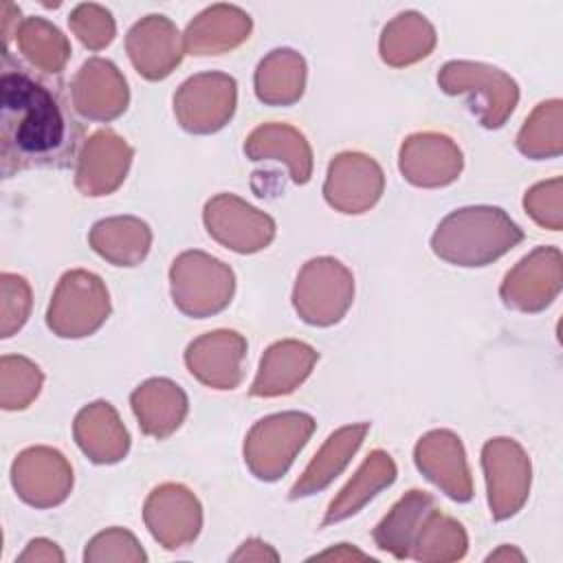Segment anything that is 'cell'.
I'll use <instances>...</instances> for the list:
<instances>
[{
    "mask_svg": "<svg viewBox=\"0 0 563 563\" xmlns=\"http://www.w3.org/2000/svg\"><path fill=\"white\" fill-rule=\"evenodd\" d=\"M79 128L66 117L48 86L22 70L0 77V158L2 174L31 167H68Z\"/></svg>",
    "mask_w": 563,
    "mask_h": 563,
    "instance_id": "obj_1",
    "label": "cell"
},
{
    "mask_svg": "<svg viewBox=\"0 0 563 563\" xmlns=\"http://www.w3.org/2000/svg\"><path fill=\"white\" fill-rule=\"evenodd\" d=\"M523 240V231L499 207L477 205L451 211L431 235V251L455 266H486Z\"/></svg>",
    "mask_w": 563,
    "mask_h": 563,
    "instance_id": "obj_2",
    "label": "cell"
},
{
    "mask_svg": "<svg viewBox=\"0 0 563 563\" xmlns=\"http://www.w3.org/2000/svg\"><path fill=\"white\" fill-rule=\"evenodd\" d=\"M174 306L194 319L211 317L231 303L235 290L233 271L202 251L180 253L169 268Z\"/></svg>",
    "mask_w": 563,
    "mask_h": 563,
    "instance_id": "obj_3",
    "label": "cell"
},
{
    "mask_svg": "<svg viewBox=\"0 0 563 563\" xmlns=\"http://www.w3.org/2000/svg\"><path fill=\"white\" fill-rule=\"evenodd\" d=\"M446 95H468V108L488 130L501 128L519 101V88L504 70L479 62H446L438 73Z\"/></svg>",
    "mask_w": 563,
    "mask_h": 563,
    "instance_id": "obj_4",
    "label": "cell"
},
{
    "mask_svg": "<svg viewBox=\"0 0 563 563\" xmlns=\"http://www.w3.org/2000/svg\"><path fill=\"white\" fill-rule=\"evenodd\" d=\"M314 431V418L303 411H284L257 420L244 440V462L264 482L279 479Z\"/></svg>",
    "mask_w": 563,
    "mask_h": 563,
    "instance_id": "obj_5",
    "label": "cell"
},
{
    "mask_svg": "<svg viewBox=\"0 0 563 563\" xmlns=\"http://www.w3.org/2000/svg\"><path fill=\"white\" fill-rule=\"evenodd\" d=\"M108 314L110 297L101 277L75 268L57 282L46 310V323L62 339H81L97 332Z\"/></svg>",
    "mask_w": 563,
    "mask_h": 563,
    "instance_id": "obj_6",
    "label": "cell"
},
{
    "mask_svg": "<svg viewBox=\"0 0 563 563\" xmlns=\"http://www.w3.org/2000/svg\"><path fill=\"white\" fill-rule=\"evenodd\" d=\"M354 299V277L334 257H314L303 264L292 290L297 314L310 325H332L343 319Z\"/></svg>",
    "mask_w": 563,
    "mask_h": 563,
    "instance_id": "obj_7",
    "label": "cell"
},
{
    "mask_svg": "<svg viewBox=\"0 0 563 563\" xmlns=\"http://www.w3.org/2000/svg\"><path fill=\"white\" fill-rule=\"evenodd\" d=\"M238 84L227 73H200L189 77L174 95V114L191 134L222 130L233 117Z\"/></svg>",
    "mask_w": 563,
    "mask_h": 563,
    "instance_id": "obj_8",
    "label": "cell"
},
{
    "mask_svg": "<svg viewBox=\"0 0 563 563\" xmlns=\"http://www.w3.org/2000/svg\"><path fill=\"white\" fill-rule=\"evenodd\" d=\"M490 515L501 521L521 510L530 493V460L512 438H493L482 449Z\"/></svg>",
    "mask_w": 563,
    "mask_h": 563,
    "instance_id": "obj_9",
    "label": "cell"
},
{
    "mask_svg": "<svg viewBox=\"0 0 563 563\" xmlns=\"http://www.w3.org/2000/svg\"><path fill=\"white\" fill-rule=\"evenodd\" d=\"M202 220L207 233L235 253L262 251L275 238L273 218L233 194H218L207 200Z\"/></svg>",
    "mask_w": 563,
    "mask_h": 563,
    "instance_id": "obj_10",
    "label": "cell"
},
{
    "mask_svg": "<svg viewBox=\"0 0 563 563\" xmlns=\"http://www.w3.org/2000/svg\"><path fill=\"white\" fill-rule=\"evenodd\" d=\"M143 519L150 534L165 548L178 550L189 545L202 528V506L183 484L156 486L143 506Z\"/></svg>",
    "mask_w": 563,
    "mask_h": 563,
    "instance_id": "obj_11",
    "label": "cell"
},
{
    "mask_svg": "<svg viewBox=\"0 0 563 563\" xmlns=\"http://www.w3.org/2000/svg\"><path fill=\"white\" fill-rule=\"evenodd\" d=\"M11 484L24 504L53 508L70 495L73 468L57 449L29 446L11 466Z\"/></svg>",
    "mask_w": 563,
    "mask_h": 563,
    "instance_id": "obj_12",
    "label": "cell"
},
{
    "mask_svg": "<svg viewBox=\"0 0 563 563\" xmlns=\"http://www.w3.org/2000/svg\"><path fill=\"white\" fill-rule=\"evenodd\" d=\"M559 290L561 251L556 246H537L506 273L499 295L508 308L539 312L556 299Z\"/></svg>",
    "mask_w": 563,
    "mask_h": 563,
    "instance_id": "obj_13",
    "label": "cell"
},
{
    "mask_svg": "<svg viewBox=\"0 0 563 563\" xmlns=\"http://www.w3.org/2000/svg\"><path fill=\"white\" fill-rule=\"evenodd\" d=\"M385 189L380 165L363 152H343L332 158L323 183L325 202L341 213H363Z\"/></svg>",
    "mask_w": 563,
    "mask_h": 563,
    "instance_id": "obj_14",
    "label": "cell"
},
{
    "mask_svg": "<svg viewBox=\"0 0 563 563\" xmlns=\"http://www.w3.org/2000/svg\"><path fill=\"white\" fill-rule=\"evenodd\" d=\"M398 167L405 180L416 187H444L460 176L464 158L451 136L416 132L402 141Z\"/></svg>",
    "mask_w": 563,
    "mask_h": 563,
    "instance_id": "obj_15",
    "label": "cell"
},
{
    "mask_svg": "<svg viewBox=\"0 0 563 563\" xmlns=\"http://www.w3.org/2000/svg\"><path fill=\"white\" fill-rule=\"evenodd\" d=\"M413 460L418 471L453 501H468L473 497L464 446L453 431L435 429L424 433L413 449Z\"/></svg>",
    "mask_w": 563,
    "mask_h": 563,
    "instance_id": "obj_16",
    "label": "cell"
},
{
    "mask_svg": "<svg viewBox=\"0 0 563 563\" xmlns=\"http://www.w3.org/2000/svg\"><path fill=\"white\" fill-rule=\"evenodd\" d=\"M246 339L235 330H213L185 350V365L202 385L213 389H235L242 380Z\"/></svg>",
    "mask_w": 563,
    "mask_h": 563,
    "instance_id": "obj_17",
    "label": "cell"
},
{
    "mask_svg": "<svg viewBox=\"0 0 563 563\" xmlns=\"http://www.w3.org/2000/svg\"><path fill=\"white\" fill-rule=\"evenodd\" d=\"M132 147L112 130H99L81 145L75 185L84 196H108L123 180L132 163Z\"/></svg>",
    "mask_w": 563,
    "mask_h": 563,
    "instance_id": "obj_18",
    "label": "cell"
},
{
    "mask_svg": "<svg viewBox=\"0 0 563 563\" xmlns=\"http://www.w3.org/2000/svg\"><path fill=\"white\" fill-rule=\"evenodd\" d=\"M70 101L75 112L84 119L112 121L130 101L125 77L112 62L92 57L77 70L70 88Z\"/></svg>",
    "mask_w": 563,
    "mask_h": 563,
    "instance_id": "obj_19",
    "label": "cell"
},
{
    "mask_svg": "<svg viewBox=\"0 0 563 563\" xmlns=\"http://www.w3.org/2000/svg\"><path fill=\"white\" fill-rule=\"evenodd\" d=\"M125 48L136 73L150 81L165 79L180 64L185 53L176 24L165 15L139 20L125 37Z\"/></svg>",
    "mask_w": 563,
    "mask_h": 563,
    "instance_id": "obj_20",
    "label": "cell"
},
{
    "mask_svg": "<svg viewBox=\"0 0 563 563\" xmlns=\"http://www.w3.org/2000/svg\"><path fill=\"white\" fill-rule=\"evenodd\" d=\"M319 354L303 341L286 339L273 343L262 361L251 385V396L275 398L295 391L312 372Z\"/></svg>",
    "mask_w": 563,
    "mask_h": 563,
    "instance_id": "obj_21",
    "label": "cell"
},
{
    "mask_svg": "<svg viewBox=\"0 0 563 563\" xmlns=\"http://www.w3.org/2000/svg\"><path fill=\"white\" fill-rule=\"evenodd\" d=\"M73 433L77 446L95 464H114L130 449V435L117 409L106 400L84 407L75 418Z\"/></svg>",
    "mask_w": 563,
    "mask_h": 563,
    "instance_id": "obj_22",
    "label": "cell"
},
{
    "mask_svg": "<svg viewBox=\"0 0 563 563\" xmlns=\"http://www.w3.org/2000/svg\"><path fill=\"white\" fill-rule=\"evenodd\" d=\"M251 29L253 22L240 7L213 4L189 22L183 35L185 53L222 55L249 40Z\"/></svg>",
    "mask_w": 563,
    "mask_h": 563,
    "instance_id": "obj_23",
    "label": "cell"
},
{
    "mask_svg": "<svg viewBox=\"0 0 563 563\" xmlns=\"http://www.w3.org/2000/svg\"><path fill=\"white\" fill-rule=\"evenodd\" d=\"M251 161H279L288 167L292 183L306 185L312 176V150L306 136L288 123H264L244 141Z\"/></svg>",
    "mask_w": 563,
    "mask_h": 563,
    "instance_id": "obj_24",
    "label": "cell"
},
{
    "mask_svg": "<svg viewBox=\"0 0 563 563\" xmlns=\"http://www.w3.org/2000/svg\"><path fill=\"white\" fill-rule=\"evenodd\" d=\"M132 411L145 435L163 440L172 435L187 416V396L169 378H150L132 396Z\"/></svg>",
    "mask_w": 563,
    "mask_h": 563,
    "instance_id": "obj_25",
    "label": "cell"
},
{
    "mask_svg": "<svg viewBox=\"0 0 563 563\" xmlns=\"http://www.w3.org/2000/svg\"><path fill=\"white\" fill-rule=\"evenodd\" d=\"M367 431H369V422H356V424H347V427H341L334 433H330V438L323 442V446L310 460V464L306 466L301 477L292 484L288 497L303 499V497H310V495L323 490L325 486H330L332 479L336 475H341V471L347 466L352 455L358 451Z\"/></svg>",
    "mask_w": 563,
    "mask_h": 563,
    "instance_id": "obj_26",
    "label": "cell"
},
{
    "mask_svg": "<svg viewBox=\"0 0 563 563\" xmlns=\"http://www.w3.org/2000/svg\"><path fill=\"white\" fill-rule=\"evenodd\" d=\"M396 479V464L387 451H372L358 466L354 477L341 488V493L330 501L321 526L339 523L363 510L383 488L391 486Z\"/></svg>",
    "mask_w": 563,
    "mask_h": 563,
    "instance_id": "obj_27",
    "label": "cell"
},
{
    "mask_svg": "<svg viewBox=\"0 0 563 563\" xmlns=\"http://www.w3.org/2000/svg\"><path fill=\"white\" fill-rule=\"evenodd\" d=\"M88 242L97 255L114 266H136L145 260L152 244V231L147 222L134 216H117L99 220L90 233Z\"/></svg>",
    "mask_w": 563,
    "mask_h": 563,
    "instance_id": "obj_28",
    "label": "cell"
},
{
    "mask_svg": "<svg viewBox=\"0 0 563 563\" xmlns=\"http://www.w3.org/2000/svg\"><path fill=\"white\" fill-rule=\"evenodd\" d=\"M433 508V495H429L427 490L411 488L409 493H405L374 528L372 537L376 548L394 554L396 559H409L411 543Z\"/></svg>",
    "mask_w": 563,
    "mask_h": 563,
    "instance_id": "obj_29",
    "label": "cell"
},
{
    "mask_svg": "<svg viewBox=\"0 0 563 563\" xmlns=\"http://www.w3.org/2000/svg\"><path fill=\"white\" fill-rule=\"evenodd\" d=\"M306 88V62L292 48L271 51L255 70V95L268 106H292Z\"/></svg>",
    "mask_w": 563,
    "mask_h": 563,
    "instance_id": "obj_30",
    "label": "cell"
},
{
    "mask_svg": "<svg viewBox=\"0 0 563 563\" xmlns=\"http://www.w3.org/2000/svg\"><path fill=\"white\" fill-rule=\"evenodd\" d=\"M435 46V29L416 13L405 11L396 15L380 33V59L394 68H402L424 59Z\"/></svg>",
    "mask_w": 563,
    "mask_h": 563,
    "instance_id": "obj_31",
    "label": "cell"
},
{
    "mask_svg": "<svg viewBox=\"0 0 563 563\" xmlns=\"http://www.w3.org/2000/svg\"><path fill=\"white\" fill-rule=\"evenodd\" d=\"M15 44L22 57L42 73H62L70 57L66 35L44 18H24L15 26Z\"/></svg>",
    "mask_w": 563,
    "mask_h": 563,
    "instance_id": "obj_32",
    "label": "cell"
},
{
    "mask_svg": "<svg viewBox=\"0 0 563 563\" xmlns=\"http://www.w3.org/2000/svg\"><path fill=\"white\" fill-rule=\"evenodd\" d=\"M468 539L460 521L440 510H431L422 521L409 556L416 561H457L466 554Z\"/></svg>",
    "mask_w": 563,
    "mask_h": 563,
    "instance_id": "obj_33",
    "label": "cell"
},
{
    "mask_svg": "<svg viewBox=\"0 0 563 563\" xmlns=\"http://www.w3.org/2000/svg\"><path fill=\"white\" fill-rule=\"evenodd\" d=\"M561 99L539 103L517 134V147L523 156L541 161L561 154Z\"/></svg>",
    "mask_w": 563,
    "mask_h": 563,
    "instance_id": "obj_34",
    "label": "cell"
},
{
    "mask_svg": "<svg viewBox=\"0 0 563 563\" xmlns=\"http://www.w3.org/2000/svg\"><path fill=\"white\" fill-rule=\"evenodd\" d=\"M44 383L42 369L24 358V356H11L4 354L0 358V405L7 411L24 409L29 407Z\"/></svg>",
    "mask_w": 563,
    "mask_h": 563,
    "instance_id": "obj_35",
    "label": "cell"
},
{
    "mask_svg": "<svg viewBox=\"0 0 563 563\" xmlns=\"http://www.w3.org/2000/svg\"><path fill=\"white\" fill-rule=\"evenodd\" d=\"M68 26L77 35V40L90 51L106 48L117 33L112 13L101 4L92 2L77 4L68 18Z\"/></svg>",
    "mask_w": 563,
    "mask_h": 563,
    "instance_id": "obj_36",
    "label": "cell"
},
{
    "mask_svg": "<svg viewBox=\"0 0 563 563\" xmlns=\"http://www.w3.org/2000/svg\"><path fill=\"white\" fill-rule=\"evenodd\" d=\"M86 563H101V561H147V554L139 545L136 537L123 528H108L90 539L84 552Z\"/></svg>",
    "mask_w": 563,
    "mask_h": 563,
    "instance_id": "obj_37",
    "label": "cell"
},
{
    "mask_svg": "<svg viewBox=\"0 0 563 563\" xmlns=\"http://www.w3.org/2000/svg\"><path fill=\"white\" fill-rule=\"evenodd\" d=\"M0 288H2V319H0V336L9 339L15 330H20L31 312V286L22 275L15 273H2L0 275Z\"/></svg>",
    "mask_w": 563,
    "mask_h": 563,
    "instance_id": "obj_38",
    "label": "cell"
},
{
    "mask_svg": "<svg viewBox=\"0 0 563 563\" xmlns=\"http://www.w3.org/2000/svg\"><path fill=\"white\" fill-rule=\"evenodd\" d=\"M526 211L532 216V220L550 231H559L563 224V211H561V178L543 180L526 191L523 198Z\"/></svg>",
    "mask_w": 563,
    "mask_h": 563,
    "instance_id": "obj_39",
    "label": "cell"
},
{
    "mask_svg": "<svg viewBox=\"0 0 563 563\" xmlns=\"http://www.w3.org/2000/svg\"><path fill=\"white\" fill-rule=\"evenodd\" d=\"M20 563H26V561H33V563H51V561H57L62 563L64 561V554L62 550L57 548V543L48 541V539H33L29 541L26 550L15 559Z\"/></svg>",
    "mask_w": 563,
    "mask_h": 563,
    "instance_id": "obj_40",
    "label": "cell"
},
{
    "mask_svg": "<svg viewBox=\"0 0 563 563\" xmlns=\"http://www.w3.org/2000/svg\"><path fill=\"white\" fill-rule=\"evenodd\" d=\"M277 561L279 554L260 539H246L235 554H231V561Z\"/></svg>",
    "mask_w": 563,
    "mask_h": 563,
    "instance_id": "obj_41",
    "label": "cell"
},
{
    "mask_svg": "<svg viewBox=\"0 0 563 563\" xmlns=\"http://www.w3.org/2000/svg\"><path fill=\"white\" fill-rule=\"evenodd\" d=\"M312 559H334V561H354V559H358V561H374L372 556H367L365 552H361V550H356V548H352L350 543H339L336 548H332V550H325V552H319V554H314Z\"/></svg>",
    "mask_w": 563,
    "mask_h": 563,
    "instance_id": "obj_42",
    "label": "cell"
},
{
    "mask_svg": "<svg viewBox=\"0 0 563 563\" xmlns=\"http://www.w3.org/2000/svg\"><path fill=\"white\" fill-rule=\"evenodd\" d=\"M523 561L526 556L515 548V545H501L499 550H495V552H490L488 556H486V561Z\"/></svg>",
    "mask_w": 563,
    "mask_h": 563,
    "instance_id": "obj_43",
    "label": "cell"
}]
</instances>
